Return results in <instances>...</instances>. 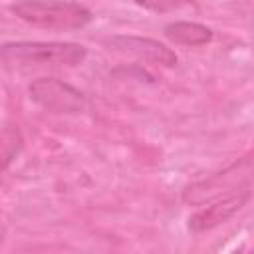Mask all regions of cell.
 <instances>
[{"instance_id": "3957f363", "label": "cell", "mask_w": 254, "mask_h": 254, "mask_svg": "<svg viewBox=\"0 0 254 254\" xmlns=\"http://www.w3.org/2000/svg\"><path fill=\"white\" fill-rule=\"evenodd\" d=\"M30 99L46 111L75 115L87 109V97L58 77H38L28 85Z\"/></svg>"}, {"instance_id": "7a4b0ae2", "label": "cell", "mask_w": 254, "mask_h": 254, "mask_svg": "<svg viewBox=\"0 0 254 254\" xmlns=\"http://www.w3.org/2000/svg\"><path fill=\"white\" fill-rule=\"evenodd\" d=\"M2 58L12 65H81L87 48L73 42H8L2 46Z\"/></svg>"}, {"instance_id": "5b68a950", "label": "cell", "mask_w": 254, "mask_h": 254, "mask_svg": "<svg viewBox=\"0 0 254 254\" xmlns=\"http://www.w3.org/2000/svg\"><path fill=\"white\" fill-rule=\"evenodd\" d=\"M250 198V190L242 189L238 192H230L228 196L208 204L206 208H200L198 212H194L189 218V228L192 232H204V230H212L218 224L226 222L228 218H232Z\"/></svg>"}, {"instance_id": "277c9868", "label": "cell", "mask_w": 254, "mask_h": 254, "mask_svg": "<svg viewBox=\"0 0 254 254\" xmlns=\"http://www.w3.org/2000/svg\"><path fill=\"white\" fill-rule=\"evenodd\" d=\"M113 50L131 54L139 60L157 64V65H175L177 64V54L167 48L165 44L153 40V38H141V36H113L107 42Z\"/></svg>"}, {"instance_id": "52a82bcc", "label": "cell", "mask_w": 254, "mask_h": 254, "mask_svg": "<svg viewBox=\"0 0 254 254\" xmlns=\"http://www.w3.org/2000/svg\"><path fill=\"white\" fill-rule=\"evenodd\" d=\"M22 135L16 127L6 125L2 129V137H0V159H2V171H6L10 167V163L18 157L20 149H22Z\"/></svg>"}, {"instance_id": "8992f818", "label": "cell", "mask_w": 254, "mask_h": 254, "mask_svg": "<svg viewBox=\"0 0 254 254\" xmlns=\"http://www.w3.org/2000/svg\"><path fill=\"white\" fill-rule=\"evenodd\" d=\"M165 36L183 46H204L212 40L210 28L196 24V22H171L165 26Z\"/></svg>"}, {"instance_id": "ba28073f", "label": "cell", "mask_w": 254, "mask_h": 254, "mask_svg": "<svg viewBox=\"0 0 254 254\" xmlns=\"http://www.w3.org/2000/svg\"><path fill=\"white\" fill-rule=\"evenodd\" d=\"M192 0H137L139 6L153 10V12H167V10H177L181 6L190 4Z\"/></svg>"}, {"instance_id": "6da1fadb", "label": "cell", "mask_w": 254, "mask_h": 254, "mask_svg": "<svg viewBox=\"0 0 254 254\" xmlns=\"http://www.w3.org/2000/svg\"><path fill=\"white\" fill-rule=\"evenodd\" d=\"M10 10L22 22L46 30H79L93 18L85 6L62 0H20Z\"/></svg>"}]
</instances>
